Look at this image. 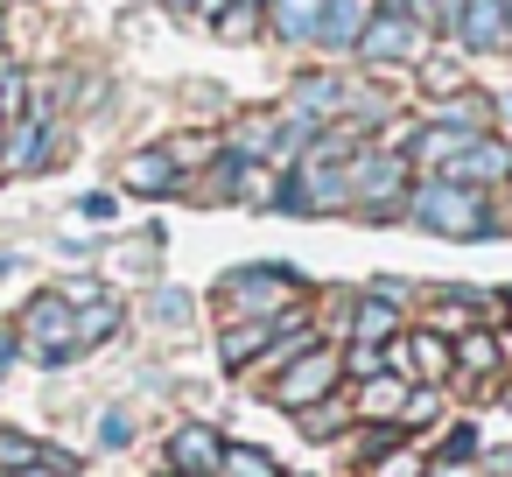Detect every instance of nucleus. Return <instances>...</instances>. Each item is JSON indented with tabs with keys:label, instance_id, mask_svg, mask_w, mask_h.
Returning <instances> with one entry per match:
<instances>
[{
	"label": "nucleus",
	"instance_id": "79ce46f5",
	"mask_svg": "<svg viewBox=\"0 0 512 477\" xmlns=\"http://www.w3.org/2000/svg\"><path fill=\"white\" fill-rule=\"evenodd\" d=\"M505 302H512V288H505Z\"/></svg>",
	"mask_w": 512,
	"mask_h": 477
},
{
	"label": "nucleus",
	"instance_id": "72a5a7b5",
	"mask_svg": "<svg viewBox=\"0 0 512 477\" xmlns=\"http://www.w3.org/2000/svg\"><path fill=\"white\" fill-rule=\"evenodd\" d=\"M491 120H498V127H512V85L498 92V106H491Z\"/></svg>",
	"mask_w": 512,
	"mask_h": 477
},
{
	"label": "nucleus",
	"instance_id": "dca6fc26",
	"mask_svg": "<svg viewBox=\"0 0 512 477\" xmlns=\"http://www.w3.org/2000/svg\"><path fill=\"white\" fill-rule=\"evenodd\" d=\"M316 22H323V0H267V29L281 43H316Z\"/></svg>",
	"mask_w": 512,
	"mask_h": 477
},
{
	"label": "nucleus",
	"instance_id": "e433bc0d",
	"mask_svg": "<svg viewBox=\"0 0 512 477\" xmlns=\"http://www.w3.org/2000/svg\"><path fill=\"white\" fill-rule=\"evenodd\" d=\"M428 477H470V470H463V463H442V470H428Z\"/></svg>",
	"mask_w": 512,
	"mask_h": 477
},
{
	"label": "nucleus",
	"instance_id": "4c0bfd02",
	"mask_svg": "<svg viewBox=\"0 0 512 477\" xmlns=\"http://www.w3.org/2000/svg\"><path fill=\"white\" fill-rule=\"evenodd\" d=\"M379 8H393V15H414V0H379Z\"/></svg>",
	"mask_w": 512,
	"mask_h": 477
},
{
	"label": "nucleus",
	"instance_id": "2eb2a0df",
	"mask_svg": "<svg viewBox=\"0 0 512 477\" xmlns=\"http://www.w3.org/2000/svg\"><path fill=\"white\" fill-rule=\"evenodd\" d=\"M393 330H400V302L351 295V344H393Z\"/></svg>",
	"mask_w": 512,
	"mask_h": 477
},
{
	"label": "nucleus",
	"instance_id": "c9c22d12",
	"mask_svg": "<svg viewBox=\"0 0 512 477\" xmlns=\"http://www.w3.org/2000/svg\"><path fill=\"white\" fill-rule=\"evenodd\" d=\"M0 477H57V470H43V463H29V470H0Z\"/></svg>",
	"mask_w": 512,
	"mask_h": 477
},
{
	"label": "nucleus",
	"instance_id": "a878e982",
	"mask_svg": "<svg viewBox=\"0 0 512 477\" xmlns=\"http://www.w3.org/2000/svg\"><path fill=\"white\" fill-rule=\"evenodd\" d=\"M372 477H428V463L414 449H379L372 456Z\"/></svg>",
	"mask_w": 512,
	"mask_h": 477
},
{
	"label": "nucleus",
	"instance_id": "bb28decb",
	"mask_svg": "<svg viewBox=\"0 0 512 477\" xmlns=\"http://www.w3.org/2000/svg\"><path fill=\"white\" fill-rule=\"evenodd\" d=\"M267 211H295V218H309V190H302V176H295V169L281 176V190L267 197Z\"/></svg>",
	"mask_w": 512,
	"mask_h": 477
},
{
	"label": "nucleus",
	"instance_id": "c756f323",
	"mask_svg": "<svg viewBox=\"0 0 512 477\" xmlns=\"http://www.w3.org/2000/svg\"><path fill=\"white\" fill-rule=\"evenodd\" d=\"M463 456H477V428H470V421L449 428V442H442V463H463Z\"/></svg>",
	"mask_w": 512,
	"mask_h": 477
},
{
	"label": "nucleus",
	"instance_id": "2f4dec72",
	"mask_svg": "<svg viewBox=\"0 0 512 477\" xmlns=\"http://www.w3.org/2000/svg\"><path fill=\"white\" fill-rule=\"evenodd\" d=\"M78 211H85V218H113V211H120V204H113V197H106V190H92V197H85V204H78Z\"/></svg>",
	"mask_w": 512,
	"mask_h": 477
},
{
	"label": "nucleus",
	"instance_id": "4be33fe9",
	"mask_svg": "<svg viewBox=\"0 0 512 477\" xmlns=\"http://www.w3.org/2000/svg\"><path fill=\"white\" fill-rule=\"evenodd\" d=\"M43 463V442L36 435H15V428H0V470H29Z\"/></svg>",
	"mask_w": 512,
	"mask_h": 477
},
{
	"label": "nucleus",
	"instance_id": "473e14b6",
	"mask_svg": "<svg viewBox=\"0 0 512 477\" xmlns=\"http://www.w3.org/2000/svg\"><path fill=\"white\" fill-rule=\"evenodd\" d=\"M15 358H22V337H15V330H0V379H8Z\"/></svg>",
	"mask_w": 512,
	"mask_h": 477
},
{
	"label": "nucleus",
	"instance_id": "412c9836",
	"mask_svg": "<svg viewBox=\"0 0 512 477\" xmlns=\"http://www.w3.org/2000/svg\"><path fill=\"white\" fill-rule=\"evenodd\" d=\"M218 470H225V477H281V470H274V456H267V449H253V442L225 449V456H218Z\"/></svg>",
	"mask_w": 512,
	"mask_h": 477
},
{
	"label": "nucleus",
	"instance_id": "39448f33",
	"mask_svg": "<svg viewBox=\"0 0 512 477\" xmlns=\"http://www.w3.org/2000/svg\"><path fill=\"white\" fill-rule=\"evenodd\" d=\"M421 43H428V29L414 22V15H393V8H379L372 22H365V36H358V64H379V71H393V64H421Z\"/></svg>",
	"mask_w": 512,
	"mask_h": 477
},
{
	"label": "nucleus",
	"instance_id": "a211bd4d",
	"mask_svg": "<svg viewBox=\"0 0 512 477\" xmlns=\"http://www.w3.org/2000/svg\"><path fill=\"white\" fill-rule=\"evenodd\" d=\"M400 407H407V379L400 372H372L358 386V421H400Z\"/></svg>",
	"mask_w": 512,
	"mask_h": 477
},
{
	"label": "nucleus",
	"instance_id": "f03ea898",
	"mask_svg": "<svg viewBox=\"0 0 512 477\" xmlns=\"http://www.w3.org/2000/svg\"><path fill=\"white\" fill-rule=\"evenodd\" d=\"M407 190H414V162L400 148H358L351 155V211L365 218H407Z\"/></svg>",
	"mask_w": 512,
	"mask_h": 477
},
{
	"label": "nucleus",
	"instance_id": "1a4fd4ad",
	"mask_svg": "<svg viewBox=\"0 0 512 477\" xmlns=\"http://www.w3.org/2000/svg\"><path fill=\"white\" fill-rule=\"evenodd\" d=\"M449 183H470V190H498V183H512V148H505V134H477V141H463V155L442 169Z\"/></svg>",
	"mask_w": 512,
	"mask_h": 477
},
{
	"label": "nucleus",
	"instance_id": "58836bf2",
	"mask_svg": "<svg viewBox=\"0 0 512 477\" xmlns=\"http://www.w3.org/2000/svg\"><path fill=\"white\" fill-rule=\"evenodd\" d=\"M498 477H512V463H505V470H498Z\"/></svg>",
	"mask_w": 512,
	"mask_h": 477
},
{
	"label": "nucleus",
	"instance_id": "c85d7f7f",
	"mask_svg": "<svg viewBox=\"0 0 512 477\" xmlns=\"http://www.w3.org/2000/svg\"><path fill=\"white\" fill-rule=\"evenodd\" d=\"M386 344H344V365L358 372V379H372V372H386V358H379Z\"/></svg>",
	"mask_w": 512,
	"mask_h": 477
},
{
	"label": "nucleus",
	"instance_id": "a19ab883",
	"mask_svg": "<svg viewBox=\"0 0 512 477\" xmlns=\"http://www.w3.org/2000/svg\"><path fill=\"white\" fill-rule=\"evenodd\" d=\"M0 36H8V22H0Z\"/></svg>",
	"mask_w": 512,
	"mask_h": 477
},
{
	"label": "nucleus",
	"instance_id": "37998d69",
	"mask_svg": "<svg viewBox=\"0 0 512 477\" xmlns=\"http://www.w3.org/2000/svg\"><path fill=\"white\" fill-rule=\"evenodd\" d=\"M0 127H8V120H0Z\"/></svg>",
	"mask_w": 512,
	"mask_h": 477
},
{
	"label": "nucleus",
	"instance_id": "f257e3e1",
	"mask_svg": "<svg viewBox=\"0 0 512 477\" xmlns=\"http://www.w3.org/2000/svg\"><path fill=\"white\" fill-rule=\"evenodd\" d=\"M407 218L435 239H498V211H491V190H470V183H449V176H421L407 190Z\"/></svg>",
	"mask_w": 512,
	"mask_h": 477
},
{
	"label": "nucleus",
	"instance_id": "0eeeda50",
	"mask_svg": "<svg viewBox=\"0 0 512 477\" xmlns=\"http://www.w3.org/2000/svg\"><path fill=\"white\" fill-rule=\"evenodd\" d=\"M449 43L477 50V57H505L512 50V0H463L449 22Z\"/></svg>",
	"mask_w": 512,
	"mask_h": 477
},
{
	"label": "nucleus",
	"instance_id": "6e6552de",
	"mask_svg": "<svg viewBox=\"0 0 512 477\" xmlns=\"http://www.w3.org/2000/svg\"><path fill=\"white\" fill-rule=\"evenodd\" d=\"M386 351H393L386 365H393V372H400L407 386H442V379L456 372V358H449V344H442L435 330H414V337H393Z\"/></svg>",
	"mask_w": 512,
	"mask_h": 477
},
{
	"label": "nucleus",
	"instance_id": "7ed1b4c3",
	"mask_svg": "<svg viewBox=\"0 0 512 477\" xmlns=\"http://www.w3.org/2000/svg\"><path fill=\"white\" fill-rule=\"evenodd\" d=\"M218 295H225L232 316H281V309L302 302V274L281 267V260H253V267H232L218 281Z\"/></svg>",
	"mask_w": 512,
	"mask_h": 477
},
{
	"label": "nucleus",
	"instance_id": "20e7f679",
	"mask_svg": "<svg viewBox=\"0 0 512 477\" xmlns=\"http://www.w3.org/2000/svg\"><path fill=\"white\" fill-rule=\"evenodd\" d=\"M50 155H57V120H50V99H43V106H29L22 120L0 127V169H8V176H36V169H50Z\"/></svg>",
	"mask_w": 512,
	"mask_h": 477
},
{
	"label": "nucleus",
	"instance_id": "9d476101",
	"mask_svg": "<svg viewBox=\"0 0 512 477\" xmlns=\"http://www.w3.org/2000/svg\"><path fill=\"white\" fill-rule=\"evenodd\" d=\"M71 302H64V288L57 295H36L22 316H15V337H22V351H57V344H71ZM78 351V344H71Z\"/></svg>",
	"mask_w": 512,
	"mask_h": 477
},
{
	"label": "nucleus",
	"instance_id": "f8f14e48",
	"mask_svg": "<svg viewBox=\"0 0 512 477\" xmlns=\"http://www.w3.org/2000/svg\"><path fill=\"white\" fill-rule=\"evenodd\" d=\"M120 183L134 197H169V190H183V162H176V148H141L120 162Z\"/></svg>",
	"mask_w": 512,
	"mask_h": 477
},
{
	"label": "nucleus",
	"instance_id": "423d86ee",
	"mask_svg": "<svg viewBox=\"0 0 512 477\" xmlns=\"http://www.w3.org/2000/svg\"><path fill=\"white\" fill-rule=\"evenodd\" d=\"M337 372H344V351H337V344H309V351L288 358V372L274 379V400H281L288 414H295V407H316V400H330Z\"/></svg>",
	"mask_w": 512,
	"mask_h": 477
},
{
	"label": "nucleus",
	"instance_id": "9b49d317",
	"mask_svg": "<svg viewBox=\"0 0 512 477\" xmlns=\"http://www.w3.org/2000/svg\"><path fill=\"white\" fill-rule=\"evenodd\" d=\"M372 15H379V0H323V22H316V50H330V57H351Z\"/></svg>",
	"mask_w": 512,
	"mask_h": 477
},
{
	"label": "nucleus",
	"instance_id": "6ab92c4d",
	"mask_svg": "<svg viewBox=\"0 0 512 477\" xmlns=\"http://www.w3.org/2000/svg\"><path fill=\"white\" fill-rule=\"evenodd\" d=\"M120 316H127V309H120V302H106V295H99V302H85V309L71 316V344H78V358H85L92 344H106V337L120 330Z\"/></svg>",
	"mask_w": 512,
	"mask_h": 477
},
{
	"label": "nucleus",
	"instance_id": "ea45409f",
	"mask_svg": "<svg viewBox=\"0 0 512 477\" xmlns=\"http://www.w3.org/2000/svg\"><path fill=\"white\" fill-rule=\"evenodd\" d=\"M505 414H512V393H505Z\"/></svg>",
	"mask_w": 512,
	"mask_h": 477
},
{
	"label": "nucleus",
	"instance_id": "ddd939ff",
	"mask_svg": "<svg viewBox=\"0 0 512 477\" xmlns=\"http://www.w3.org/2000/svg\"><path fill=\"white\" fill-rule=\"evenodd\" d=\"M218 456H225V435L204 428V421H183V428L169 435V463H176L183 477H218Z\"/></svg>",
	"mask_w": 512,
	"mask_h": 477
},
{
	"label": "nucleus",
	"instance_id": "4468645a",
	"mask_svg": "<svg viewBox=\"0 0 512 477\" xmlns=\"http://www.w3.org/2000/svg\"><path fill=\"white\" fill-rule=\"evenodd\" d=\"M267 344H274V316H239V323H225L218 358H225V372H246V365H253Z\"/></svg>",
	"mask_w": 512,
	"mask_h": 477
},
{
	"label": "nucleus",
	"instance_id": "5701e85b",
	"mask_svg": "<svg viewBox=\"0 0 512 477\" xmlns=\"http://www.w3.org/2000/svg\"><path fill=\"white\" fill-rule=\"evenodd\" d=\"M260 15H267L260 0H239V8H225V15H218V36H225V43H246V36L260 29Z\"/></svg>",
	"mask_w": 512,
	"mask_h": 477
},
{
	"label": "nucleus",
	"instance_id": "f704fd0d",
	"mask_svg": "<svg viewBox=\"0 0 512 477\" xmlns=\"http://www.w3.org/2000/svg\"><path fill=\"white\" fill-rule=\"evenodd\" d=\"M225 8H232V0H197V15H211V22H218Z\"/></svg>",
	"mask_w": 512,
	"mask_h": 477
},
{
	"label": "nucleus",
	"instance_id": "393cba45",
	"mask_svg": "<svg viewBox=\"0 0 512 477\" xmlns=\"http://www.w3.org/2000/svg\"><path fill=\"white\" fill-rule=\"evenodd\" d=\"M442 414V393L435 386H407V407H400V428H428Z\"/></svg>",
	"mask_w": 512,
	"mask_h": 477
},
{
	"label": "nucleus",
	"instance_id": "cd10ccee",
	"mask_svg": "<svg viewBox=\"0 0 512 477\" xmlns=\"http://www.w3.org/2000/svg\"><path fill=\"white\" fill-rule=\"evenodd\" d=\"M127 442H134L127 407H106V414H99V449H127Z\"/></svg>",
	"mask_w": 512,
	"mask_h": 477
},
{
	"label": "nucleus",
	"instance_id": "aec40b11",
	"mask_svg": "<svg viewBox=\"0 0 512 477\" xmlns=\"http://www.w3.org/2000/svg\"><path fill=\"white\" fill-rule=\"evenodd\" d=\"M358 421V407H344V400H316V407H295V428L309 435V442H330V435H344Z\"/></svg>",
	"mask_w": 512,
	"mask_h": 477
},
{
	"label": "nucleus",
	"instance_id": "f3484780",
	"mask_svg": "<svg viewBox=\"0 0 512 477\" xmlns=\"http://www.w3.org/2000/svg\"><path fill=\"white\" fill-rule=\"evenodd\" d=\"M449 351H456V372H470V379H491V372L512 358V351H505V337H491V330H463Z\"/></svg>",
	"mask_w": 512,
	"mask_h": 477
},
{
	"label": "nucleus",
	"instance_id": "b1692460",
	"mask_svg": "<svg viewBox=\"0 0 512 477\" xmlns=\"http://www.w3.org/2000/svg\"><path fill=\"white\" fill-rule=\"evenodd\" d=\"M421 85H428L435 99H449V92L463 85V64H456V57H421Z\"/></svg>",
	"mask_w": 512,
	"mask_h": 477
},
{
	"label": "nucleus",
	"instance_id": "7c9ffc66",
	"mask_svg": "<svg viewBox=\"0 0 512 477\" xmlns=\"http://www.w3.org/2000/svg\"><path fill=\"white\" fill-rule=\"evenodd\" d=\"M183 316H190V295L162 288V295H155V323H183Z\"/></svg>",
	"mask_w": 512,
	"mask_h": 477
}]
</instances>
